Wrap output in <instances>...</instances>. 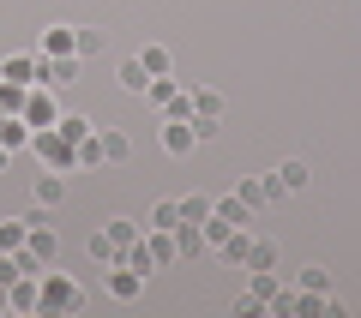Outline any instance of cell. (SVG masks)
Segmentation results:
<instances>
[{"label": "cell", "mask_w": 361, "mask_h": 318, "mask_svg": "<svg viewBox=\"0 0 361 318\" xmlns=\"http://www.w3.org/2000/svg\"><path fill=\"white\" fill-rule=\"evenodd\" d=\"M42 318H73L85 312V288H78L66 270H42V300H37Z\"/></svg>", "instance_id": "obj_1"}, {"label": "cell", "mask_w": 361, "mask_h": 318, "mask_svg": "<svg viewBox=\"0 0 361 318\" xmlns=\"http://www.w3.org/2000/svg\"><path fill=\"white\" fill-rule=\"evenodd\" d=\"M30 151H37V163H42V168H54V174H73V168H78V144H73V139H61L54 127L30 132Z\"/></svg>", "instance_id": "obj_2"}, {"label": "cell", "mask_w": 361, "mask_h": 318, "mask_svg": "<svg viewBox=\"0 0 361 318\" xmlns=\"http://www.w3.org/2000/svg\"><path fill=\"white\" fill-rule=\"evenodd\" d=\"M78 72H85L78 54H37V84H49V90H73Z\"/></svg>", "instance_id": "obj_3"}, {"label": "cell", "mask_w": 361, "mask_h": 318, "mask_svg": "<svg viewBox=\"0 0 361 318\" xmlns=\"http://www.w3.org/2000/svg\"><path fill=\"white\" fill-rule=\"evenodd\" d=\"M18 115H25V127H37V132H42V127H54V120H61V96H54L49 84H30Z\"/></svg>", "instance_id": "obj_4"}, {"label": "cell", "mask_w": 361, "mask_h": 318, "mask_svg": "<svg viewBox=\"0 0 361 318\" xmlns=\"http://www.w3.org/2000/svg\"><path fill=\"white\" fill-rule=\"evenodd\" d=\"M235 198H241L247 210H265V204L283 198V186H277V174H241L235 180Z\"/></svg>", "instance_id": "obj_5"}, {"label": "cell", "mask_w": 361, "mask_h": 318, "mask_svg": "<svg viewBox=\"0 0 361 318\" xmlns=\"http://www.w3.org/2000/svg\"><path fill=\"white\" fill-rule=\"evenodd\" d=\"M145 294V270H133V265H109V300H139Z\"/></svg>", "instance_id": "obj_6"}, {"label": "cell", "mask_w": 361, "mask_h": 318, "mask_svg": "<svg viewBox=\"0 0 361 318\" xmlns=\"http://www.w3.org/2000/svg\"><path fill=\"white\" fill-rule=\"evenodd\" d=\"M37 300H42V276L6 282V306H13V312H37Z\"/></svg>", "instance_id": "obj_7"}, {"label": "cell", "mask_w": 361, "mask_h": 318, "mask_svg": "<svg viewBox=\"0 0 361 318\" xmlns=\"http://www.w3.org/2000/svg\"><path fill=\"white\" fill-rule=\"evenodd\" d=\"M193 120H163V151L169 156H193Z\"/></svg>", "instance_id": "obj_8"}, {"label": "cell", "mask_w": 361, "mask_h": 318, "mask_svg": "<svg viewBox=\"0 0 361 318\" xmlns=\"http://www.w3.org/2000/svg\"><path fill=\"white\" fill-rule=\"evenodd\" d=\"M271 174H277V186H283V198H289V192H307L313 168L301 163V156H289V163H277V168H271Z\"/></svg>", "instance_id": "obj_9"}, {"label": "cell", "mask_w": 361, "mask_h": 318, "mask_svg": "<svg viewBox=\"0 0 361 318\" xmlns=\"http://www.w3.org/2000/svg\"><path fill=\"white\" fill-rule=\"evenodd\" d=\"M109 49V30L103 25H73V54L78 61H90V54H103Z\"/></svg>", "instance_id": "obj_10"}, {"label": "cell", "mask_w": 361, "mask_h": 318, "mask_svg": "<svg viewBox=\"0 0 361 318\" xmlns=\"http://www.w3.org/2000/svg\"><path fill=\"white\" fill-rule=\"evenodd\" d=\"M169 234H175V253H180V258H199V253H205V229H199V222H187V217H180Z\"/></svg>", "instance_id": "obj_11"}, {"label": "cell", "mask_w": 361, "mask_h": 318, "mask_svg": "<svg viewBox=\"0 0 361 318\" xmlns=\"http://www.w3.org/2000/svg\"><path fill=\"white\" fill-rule=\"evenodd\" d=\"M103 234L115 241V253H127L133 241H145V222H133V217H109V222H103Z\"/></svg>", "instance_id": "obj_12"}, {"label": "cell", "mask_w": 361, "mask_h": 318, "mask_svg": "<svg viewBox=\"0 0 361 318\" xmlns=\"http://www.w3.org/2000/svg\"><path fill=\"white\" fill-rule=\"evenodd\" d=\"M145 246H151V258H157V270H169V265H180V253H175V234H169V229H145Z\"/></svg>", "instance_id": "obj_13"}, {"label": "cell", "mask_w": 361, "mask_h": 318, "mask_svg": "<svg viewBox=\"0 0 361 318\" xmlns=\"http://www.w3.org/2000/svg\"><path fill=\"white\" fill-rule=\"evenodd\" d=\"M0 78L6 84H37V54H6L0 61Z\"/></svg>", "instance_id": "obj_14"}, {"label": "cell", "mask_w": 361, "mask_h": 318, "mask_svg": "<svg viewBox=\"0 0 361 318\" xmlns=\"http://www.w3.org/2000/svg\"><path fill=\"white\" fill-rule=\"evenodd\" d=\"M30 192H37V204H49V210H54V204H66V174L42 168V174H37V186H30Z\"/></svg>", "instance_id": "obj_15"}, {"label": "cell", "mask_w": 361, "mask_h": 318, "mask_svg": "<svg viewBox=\"0 0 361 318\" xmlns=\"http://www.w3.org/2000/svg\"><path fill=\"white\" fill-rule=\"evenodd\" d=\"M30 132L37 127H25V115H0V144L6 151H30Z\"/></svg>", "instance_id": "obj_16"}, {"label": "cell", "mask_w": 361, "mask_h": 318, "mask_svg": "<svg viewBox=\"0 0 361 318\" xmlns=\"http://www.w3.org/2000/svg\"><path fill=\"white\" fill-rule=\"evenodd\" d=\"M115 84L127 90V96H145V84H151V72H145V61L133 54V61H121V72H115Z\"/></svg>", "instance_id": "obj_17"}, {"label": "cell", "mask_w": 361, "mask_h": 318, "mask_svg": "<svg viewBox=\"0 0 361 318\" xmlns=\"http://www.w3.org/2000/svg\"><path fill=\"white\" fill-rule=\"evenodd\" d=\"M97 144H103V163H109V168L133 156V139H127V132H115V127H103V132H97Z\"/></svg>", "instance_id": "obj_18"}, {"label": "cell", "mask_w": 361, "mask_h": 318, "mask_svg": "<svg viewBox=\"0 0 361 318\" xmlns=\"http://www.w3.org/2000/svg\"><path fill=\"white\" fill-rule=\"evenodd\" d=\"M139 61H145V72H151V78H169V72H175V54H169L163 42H145Z\"/></svg>", "instance_id": "obj_19"}, {"label": "cell", "mask_w": 361, "mask_h": 318, "mask_svg": "<svg viewBox=\"0 0 361 318\" xmlns=\"http://www.w3.org/2000/svg\"><path fill=\"white\" fill-rule=\"evenodd\" d=\"M37 54H73V25H49L37 37Z\"/></svg>", "instance_id": "obj_20"}, {"label": "cell", "mask_w": 361, "mask_h": 318, "mask_svg": "<svg viewBox=\"0 0 361 318\" xmlns=\"http://www.w3.org/2000/svg\"><path fill=\"white\" fill-rule=\"evenodd\" d=\"M175 96H180V84H175V72H169V78H151V84H145V102H151L157 115H163V108H169V102H175Z\"/></svg>", "instance_id": "obj_21"}, {"label": "cell", "mask_w": 361, "mask_h": 318, "mask_svg": "<svg viewBox=\"0 0 361 318\" xmlns=\"http://www.w3.org/2000/svg\"><path fill=\"white\" fill-rule=\"evenodd\" d=\"M187 96H193V115H217V120H223V90H211V84H187Z\"/></svg>", "instance_id": "obj_22"}, {"label": "cell", "mask_w": 361, "mask_h": 318, "mask_svg": "<svg viewBox=\"0 0 361 318\" xmlns=\"http://www.w3.org/2000/svg\"><path fill=\"white\" fill-rule=\"evenodd\" d=\"M217 253L229 258V265H247V253H253V234H247V222H241V229H229V241H223Z\"/></svg>", "instance_id": "obj_23"}, {"label": "cell", "mask_w": 361, "mask_h": 318, "mask_svg": "<svg viewBox=\"0 0 361 318\" xmlns=\"http://www.w3.org/2000/svg\"><path fill=\"white\" fill-rule=\"evenodd\" d=\"M295 288H313V294H337V288H331V270H325V265H301V270H295Z\"/></svg>", "instance_id": "obj_24"}, {"label": "cell", "mask_w": 361, "mask_h": 318, "mask_svg": "<svg viewBox=\"0 0 361 318\" xmlns=\"http://www.w3.org/2000/svg\"><path fill=\"white\" fill-rule=\"evenodd\" d=\"M180 222V198H157L151 204V222H145V229H175Z\"/></svg>", "instance_id": "obj_25"}, {"label": "cell", "mask_w": 361, "mask_h": 318, "mask_svg": "<svg viewBox=\"0 0 361 318\" xmlns=\"http://www.w3.org/2000/svg\"><path fill=\"white\" fill-rule=\"evenodd\" d=\"M90 127H97V120H85V115H61V120H54V132H61V139H73V144H85Z\"/></svg>", "instance_id": "obj_26"}, {"label": "cell", "mask_w": 361, "mask_h": 318, "mask_svg": "<svg viewBox=\"0 0 361 318\" xmlns=\"http://www.w3.org/2000/svg\"><path fill=\"white\" fill-rule=\"evenodd\" d=\"M277 288H283V276H277V270H253V276H247V294H259V300H271Z\"/></svg>", "instance_id": "obj_27"}, {"label": "cell", "mask_w": 361, "mask_h": 318, "mask_svg": "<svg viewBox=\"0 0 361 318\" xmlns=\"http://www.w3.org/2000/svg\"><path fill=\"white\" fill-rule=\"evenodd\" d=\"M199 229H205V246H223V241H229V229H241V222H229V217H217V210H211Z\"/></svg>", "instance_id": "obj_28"}, {"label": "cell", "mask_w": 361, "mask_h": 318, "mask_svg": "<svg viewBox=\"0 0 361 318\" xmlns=\"http://www.w3.org/2000/svg\"><path fill=\"white\" fill-rule=\"evenodd\" d=\"M241 270H277V246H271V241H253V253H247Z\"/></svg>", "instance_id": "obj_29"}, {"label": "cell", "mask_w": 361, "mask_h": 318, "mask_svg": "<svg viewBox=\"0 0 361 318\" xmlns=\"http://www.w3.org/2000/svg\"><path fill=\"white\" fill-rule=\"evenodd\" d=\"M25 246V217H6L0 222V253H18Z\"/></svg>", "instance_id": "obj_30"}, {"label": "cell", "mask_w": 361, "mask_h": 318, "mask_svg": "<svg viewBox=\"0 0 361 318\" xmlns=\"http://www.w3.org/2000/svg\"><path fill=\"white\" fill-rule=\"evenodd\" d=\"M180 217H187V222H205L211 217V198H205V192H187V198H180Z\"/></svg>", "instance_id": "obj_31"}, {"label": "cell", "mask_w": 361, "mask_h": 318, "mask_svg": "<svg viewBox=\"0 0 361 318\" xmlns=\"http://www.w3.org/2000/svg\"><path fill=\"white\" fill-rule=\"evenodd\" d=\"M90 258H97V265H121V253H115V241H109L103 229L90 234Z\"/></svg>", "instance_id": "obj_32"}, {"label": "cell", "mask_w": 361, "mask_h": 318, "mask_svg": "<svg viewBox=\"0 0 361 318\" xmlns=\"http://www.w3.org/2000/svg\"><path fill=\"white\" fill-rule=\"evenodd\" d=\"M211 210H217V217H229V222H247V204L235 198V192H223V198H211Z\"/></svg>", "instance_id": "obj_33"}, {"label": "cell", "mask_w": 361, "mask_h": 318, "mask_svg": "<svg viewBox=\"0 0 361 318\" xmlns=\"http://www.w3.org/2000/svg\"><path fill=\"white\" fill-rule=\"evenodd\" d=\"M78 168H109V163H103V144H97V132L78 144Z\"/></svg>", "instance_id": "obj_34"}, {"label": "cell", "mask_w": 361, "mask_h": 318, "mask_svg": "<svg viewBox=\"0 0 361 318\" xmlns=\"http://www.w3.org/2000/svg\"><path fill=\"white\" fill-rule=\"evenodd\" d=\"M217 132H223V120H217V115H193V139H199V144H211Z\"/></svg>", "instance_id": "obj_35"}, {"label": "cell", "mask_w": 361, "mask_h": 318, "mask_svg": "<svg viewBox=\"0 0 361 318\" xmlns=\"http://www.w3.org/2000/svg\"><path fill=\"white\" fill-rule=\"evenodd\" d=\"M163 120H193V96L180 90V96H175V102H169V108H163Z\"/></svg>", "instance_id": "obj_36"}, {"label": "cell", "mask_w": 361, "mask_h": 318, "mask_svg": "<svg viewBox=\"0 0 361 318\" xmlns=\"http://www.w3.org/2000/svg\"><path fill=\"white\" fill-rule=\"evenodd\" d=\"M235 312H241V318H259V312H265V300H259V294H241V300H235Z\"/></svg>", "instance_id": "obj_37"}, {"label": "cell", "mask_w": 361, "mask_h": 318, "mask_svg": "<svg viewBox=\"0 0 361 318\" xmlns=\"http://www.w3.org/2000/svg\"><path fill=\"white\" fill-rule=\"evenodd\" d=\"M6 168H13V151H6V144H0V174H6Z\"/></svg>", "instance_id": "obj_38"}]
</instances>
